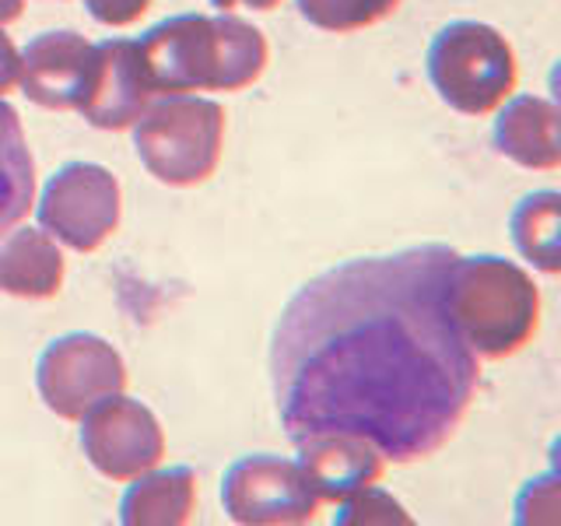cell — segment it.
Listing matches in <instances>:
<instances>
[{"label":"cell","mask_w":561,"mask_h":526,"mask_svg":"<svg viewBox=\"0 0 561 526\" xmlns=\"http://www.w3.org/2000/svg\"><path fill=\"white\" fill-rule=\"evenodd\" d=\"M453 263L435 242L358 256L288 298L271 338V382L295 446L344 435L411 464L449 443L481 379L449 306Z\"/></svg>","instance_id":"cell-1"},{"label":"cell","mask_w":561,"mask_h":526,"mask_svg":"<svg viewBox=\"0 0 561 526\" xmlns=\"http://www.w3.org/2000/svg\"><path fill=\"white\" fill-rule=\"evenodd\" d=\"M134 43L154 95L239 92L267 67L263 35L232 14H175Z\"/></svg>","instance_id":"cell-2"},{"label":"cell","mask_w":561,"mask_h":526,"mask_svg":"<svg viewBox=\"0 0 561 526\" xmlns=\"http://www.w3.org/2000/svg\"><path fill=\"white\" fill-rule=\"evenodd\" d=\"M449 306L467 344L488 358L513 355L537 327V291L530 277L499 256H456Z\"/></svg>","instance_id":"cell-3"},{"label":"cell","mask_w":561,"mask_h":526,"mask_svg":"<svg viewBox=\"0 0 561 526\" xmlns=\"http://www.w3.org/2000/svg\"><path fill=\"white\" fill-rule=\"evenodd\" d=\"M428 78L446 105L481 116L513 95L516 57L491 25L453 22L428 49Z\"/></svg>","instance_id":"cell-4"},{"label":"cell","mask_w":561,"mask_h":526,"mask_svg":"<svg viewBox=\"0 0 561 526\" xmlns=\"http://www.w3.org/2000/svg\"><path fill=\"white\" fill-rule=\"evenodd\" d=\"M225 116L215 102L172 95L148 105L137 123V155L158 180L193 186L207 180L221 155Z\"/></svg>","instance_id":"cell-5"},{"label":"cell","mask_w":561,"mask_h":526,"mask_svg":"<svg viewBox=\"0 0 561 526\" xmlns=\"http://www.w3.org/2000/svg\"><path fill=\"white\" fill-rule=\"evenodd\" d=\"M225 508L239 523H298L320 505L302 464L277 456H250L228 470L221 488Z\"/></svg>","instance_id":"cell-6"},{"label":"cell","mask_w":561,"mask_h":526,"mask_svg":"<svg viewBox=\"0 0 561 526\" xmlns=\"http://www.w3.org/2000/svg\"><path fill=\"white\" fill-rule=\"evenodd\" d=\"M119 218V193L110 172L99 165H67L53 175L39 207V221L49 236L75 250H95Z\"/></svg>","instance_id":"cell-7"},{"label":"cell","mask_w":561,"mask_h":526,"mask_svg":"<svg viewBox=\"0 0 561 526\" xmlns=\"http://www.w3.org/2000/svg\"><path fill=\"white\" fill-rule=\"evenodd\" d=\"M99 78V49L78 32H43L25 46L22 88L46 110H84Z\"/></svg>","instance_id":"cell-8"},{"label":"cell","mask_w":561,"mask_h":526,"mask_svg":"<svg viewBox=\"0 0 561 526\" xmlns=\"http://www.w3.org/2000/svg\"><path fill=\"white\" fill-rule=\"evenodd\" d=\"M81 443L95 467L113 478H130L134 470L151 467L162 453V435H158L151 414L127 397H105L92 403Z\"/></svg>","instance_id":"cell-9"},{"label":"cell","mask_w":561,"mask_h":526,"mask_svg":"<svg viewBox=\"0 0 561 526\" xmlns=\"http://www.w3.org/2000/svg\"><path fill=\"white\" fill-rule=\"evenodd\" d=\"M99 49V78L81 116L99 130H123L140 119L154 92L137 57L134 39H105Z\"/></svg>","instance_id":"cell-10"},{"label":"cell","mask_w":561,"mask_h":526,"mask_svg":"<svg viewBox=\"0 0 561 526\" xmlns=\"http://www.w3.org/2000/svg\"><path fill=\"white\" fill-rule=\"evenodd\" d=\"M373 446L362 438H344V435H327V438H309L298 446V464H302L312 491L320 499H347L351 491L368 488L379 478V460Z\"/></svg>","instance_id":"cell-11"},{"label":"cell","mask_w":561,"mask_h":526,"mask_svg":"<svg viewBox=\"0 0 561 526\" xmlns=\"http://www.w3.org/2000/svg\"><path fill=\"white\" fill-rule=\"evenodd\" d=\"M495 145L523 165L554 169L561 158L554 105L540 99H516L495 123Z\"/></svg>","instance_id":"cell-12"},{"label":"cell","mask_w":561,"mask_h":526,"mask_svg":"<svg viewBox=\"0 0 561 526\" xmlns=\"http://www.w3.org/2000/svg\"><path fill=\"white\" fill-rule=\"evenodd\" d=\"M35 193V165L22 119L8 102H0V236L28 215Z\"/></svg>","instance_id":"cell-13"},{"label":"cell","mask_w":561,"mask_h":526,"mask_svg":"<svg viewBox=\"0 0 561 526\" xmlns=\"http://www.w3.org/2000/svg\"><path fill=\"white\" fill-rule=\"evenodd\" d=\"M0 250L14 256L18 263L0 256V288L14 295H53L60 288L64 263L60 253L39 236V232H22L8 242H0Z\"/></svg>","instance_id":"cell-14"},{"label":"cell","mask_w":561,"mask_h":526,"mask_svg":"<svg viewBox=\"0 0 561 526\" xmlns=\"http://www.w3.org/2000/svg\"><path fill=\"white\" fill-rule=\"evenodd\" d=\"M193 495V473L190 470H165L151 481H140L130 488V495L123 499V519L137 523V519H186Z\"/></svg>","instance_id":"cell-15"},{"label":"cell","mask_w":561,"mask_h":526,"mask_svg":"<svg viewBox=\"0 0 561 526\" xmlns=\"http://www.w3.org/2000/svg\"><path fill=\"white\" fill-rule=\"evenodd\" d=\"M513 228L526 256L543 271H558V193L526 197L513 215Z\"/></svg>","instance_id":"cell-16"},{"label":"cell","mask_w":561,"mask_h":526,"mask_svg":"<svg viewBox=\"0 0 561 526\" xmlns=\"http://www.w3.org/2000/svg\"><path fill=\"white\" fill-rule=\"evenodd\" d=\"M400 0H298L306 22L327 32H355L397 11Z\"/></svg>","instance_id":"cell-17"},{"label":"cell","mask_w":561,"mask_h":526,"mask_svg":"<svg viewBox=\"0 0 561 526\" xmlns=\"http://www.w3.org/2000/svg\"><path fill=\"white\" fill-rule=\"evenodd\" d=\"M84 4L105 25H127L134 18H140V11L148 8V0H84Z\"/></svg>","instance_id":"cell-18"},{"label":"cell","mask_w":561,"mask_h":526,"mask_svg":"<svg viewBox=\"0 0 561 526\" xmlns=\"http://www.w3.org/2000/svg\"><path fill=\"white\" fill-rule=\"evenodd\" d=\"M210 4H215V8H236V4H250V8H256V11H271L274 4H277V0H210Z\"/></svg>","instance_id":"cell-19"},{"label":"cell","mask_w":561,"mask_h":526,"mask_svg":"<svg viewBox=\"0 0 561 526\" xmlns=\"http://www.w3.org/2000/svg\"><path fill=\"white\" fill-rule=\"evenodd\" d=\"M18 14H22V0H0V22H11Z\"/></svg>","instance_id":"cell-20"}]
</instances>
